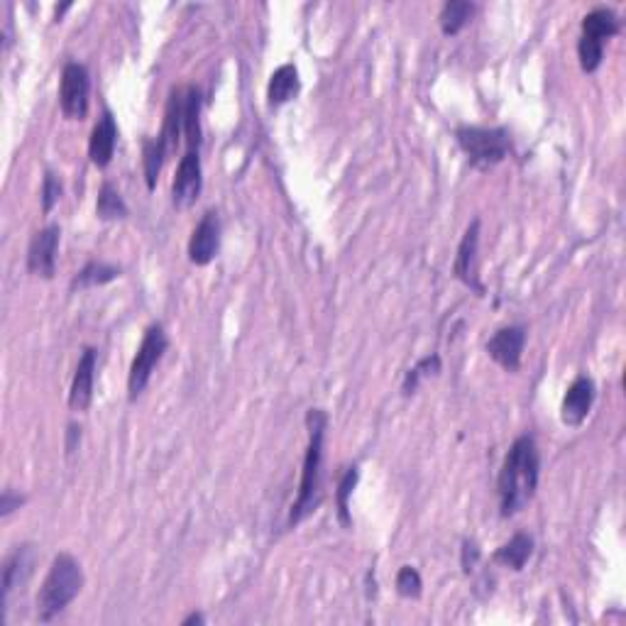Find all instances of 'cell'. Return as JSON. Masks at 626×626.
I'll return each mask as SVG.
<instances>
[{
    "mask_svg": "<svg viewBox=\"0 0 626 626\" xmlns=\"http://www.w3.org/2000/svg\"><path fill=\"white\" fill-rule=\"evenodd\" d=\"M169 155V145L162 135L155 137V140H145L142 142V169H145V181L147 189L155 191L159 174H162L164 159Z\"/></svg>",
    "mask_w": 626,
    "mask_h": 626,
    "instance_id": "20",
    "label": "cell"
},
{
    "mask_svg": "<svg viewBox=\"0 0 626 626\" xmlns=\"http://www.w3.org/2000/svg\"><path fill=\"white\" fill-rule=\"evenodd\" d=\"M128 203H125L123 196H120V191L115 189V186L111 184V181H106V184L101 186V191H98V201H96V216L101 218V221H125L128 218Z\"/></svg>",
    "mask_w": 626,
    "mask_h": 626,
    "instance_id": "22",
    "label": "cell"
},
{
    "mask_svg": "<svg viewBox=\"0 0 626 626\" xmlns=\"http://www.w3.org/2000/svg\"><path fill=\"white\" fill-rule=\"evenodd\" d=\"M455 140L475 169L497 167L512 150V140L504 128H475L472 125V128H460L455 133Z\"/></svg>",
    "mask_w": 626,
    "mask_h": 626,
    "instance_id": "5",
    "label": "cell"
},
{
    "mask_svg": "<svg viewBox=\"0 0 626 626\" xmlns=\"http://www.w3.org/2000/svg\"><path fill=\"white\" fill-rule=\"evenodd\" d=\"M64 189H62V181H59L57 174L47 172L45 181H42V211L52 213V208L57 206L59 199H62Z\"/></svg>",
    "mask_w": 626,
    "mask_h": 626,
    "instance_id": "27",
    "label": "cell"
},
{
    "mask_svg": "<svg viewBox=\"0 0 626 626\" xmlns=\"http://www.w3.org/2000/svg\"><path fill=\"white\" fill-rule=\"evenodd\" d=\"M96 362L98 350L86 348L79 365L74 370V380L69 389V406L74 411H86L93 402V384H96Z\"/></svg>",
    "mask_w": 626,
    "mask_h": 626,
    "instance_id": "15",
    "label": "cell"
},
{
    "mask_svg": "<svg viewBox=\"0 0 626 626\" xmlns=\"http://www.w3.org/2000/svg\"><path fill=\"white\" fill-rule=\"evenodd\" d=\"M221 247V218L216 211H206L189 238V260L196 267L211 265Z\"/></svg>",
    "mask_w": 626,
    "mask_h": 626,
    "instance_id": "13",
    "label": "cell"
},
{
    "mask_svg": "<svg viewBox=\"0 0 626 626\" xmlns=\"http://www.w3.org/2000/svg\"><path fill=\"white\" fill-rule=\"evenodd\" d=\"M397 592L402 597H406V600H416V597H421V587H424V580H421L419 570L411 568V565H404L402 570L397 573Z\"/></svg>",
    "mask_w": 626,
    "mask_h": 626,
    "instance_id": "26",
    "label": "cell"
},
{
    "mask_svg": "<svg viewBox=\"0 0 626 626\" xmlns=\"http://www.w3.org/2000/svg\"><path fill=\"white\" fill-rule=\"evenodd\" d=\"M25 502H27L25 497H20V494H15L13 490H5L3 497H0V516H3V519H8V516L13 514L15 509L23 507Z\"/></svg>",
    "mask_w": 626,
    "mask_h": 626,
    "instance_id": "29",
    "label": "cell"
},
{
    "mask_svg": "<svg viewBox=\"0 0 626 626\" xmlns=\"http://www.w3.org/2000/svg\"><path fill=\"white\" fill-rule=\"evenodd\" d=\"M477 247H480V218H475L465 230L463 240L458 245V255H455L453 274L470 287L477 294H485V287L477 279Z\"/></svg>",
    "mask_w": 626,
    "mask_h": 626,
    "instance_id": "14",
    "label": "cell"
},
{
    "mask_svg": "<svg viewBox=\"0 0 626 626\" xmlns=\"http://www.w3.org/2000/svg\"><path fill=\"white\" fill-rule=\"evenodd\" d=\"M524 345H526V328L507 326V328H499V331L487 340L485 350L499 367H504L507 372H516L521 367V358H524Z\"/></svg>",
    "mask_w": 626,
    "mask_h": 626,
    "instance_id": "11",
    "label": "cell"
},
{
    "mask_svg": "<svg viewBox=\"0 0 626 626\" xmlns=\"http://www.w3.org/2000/svg\"><path fill=\"white\" fill-rule=\"evenodd\" d=\"M595 397H597L595 380L587 375H580L578 380L570 384L568 392H565L563 404H560V421L570 428H580L585 424L587 416H590Z\"/></svg>",
    "mask_w": 626,
    "mask_h": 626,
    "instance_id": "12",
    "label": "cell"
},
{
    "mask_svg": "<svg viewBox=\"0 0 626 626\" xmlns=\"http://www.w3.org/2000/svg\"><path fill=\"white\" fill-rule=\"evenodd\" d=\"M89 93V69L79 62H69L62 71V81H59V108H62L64 118L84 120L89 115Z\"/></svg>",
    "mask_w": 626,
    "mask_h": 626,
    "instance_id": "7",
    "label": "cell"
},
{
    "mask_svg": "<svg viewBox=\"0 0 626 626\" xmlns=\"http://www.w3.org/2000/svg\"><path fill=\"white\" fill-rule=\"evenodd\" d=\"M81 587H84L81 563L71 553H59L52 560V568H49L40 595H37V619L47 624L59 617L79 597Z\"/></svg>",
    "mask_w": 626,
    "mask_h": 626,
    "instance_id": "3",
    "label": "cell"
},
{
    "mask_svg": "<svg viewBox=\"0 0 626 626\" xmlns=\"http://www.w3.org/2000/svg\"><path fill=\"white\" fill-rule=\"evenodd\" d=\"M619 35V18L614 10L597 8L582 18V35L578 42L580 69L585 74H595L604 62V45Z\"/></svg>",
    "mask_w": 626,
    "mask_h": 626,
    "instance_id": "4",
    "label": "cell"
},
{
    "mask_svg": "<svg viewBox=\"0 0 626 626\" xmlns=\"http://www.w3.org/2000/svg\"><path fill=\"white\" fill-rule=\"evenodd\" d=\"M79 441H81V428L76 424H71L69 426V438H67V453L69 455L74 453L76 446H79Z\"/></svg>",
    "mask_w": 626,
    "mask_h": 626,
    "instance_id": "30",
    "label": "cell"
},
{
    "mask_svg": "<svg viewBox=\"0 0 626 626\" xmlns=\"http://www.w3.org/2000/svg\"><path fill=\"white\" fill-rule=\"evenodd\" d=\"M120 277V267L106 265V262H89L81 272H76V277L71 279V291L76 289H93L103 287V284L113 282Z\"/></svg>",
    "mask_w": 626,
    "mask_h": 626,
    "instance_id": "23",
    "label": "cell"
},
{
    "mask_svg": "<svg viewBox=\"0 0 626 626\" xmlns=\"http://www.w3.org/2000/svg\"><path fill=\"white\" fill-rule=\"evenodd\" d=\"M203 189V167H201V152L189 150L181 157L177 174H174L172 184V201L177 208H191L199 201Z\"/></svg>",
    "mask_w": 626,
    "mask_h": 626,
    "instance_id": "10",
    "label": "cell"
},
{
    "mask_svg": "<svg viewBox=\"0 0 626 626\" xmlns=\"http://www.w3.org/2000/svg\"><path fill=\"white\" fill-rule=\"evenodd\" d=\"M37 568V548L32 543H23V546L15 548L3 563V614L8 609L10 597L13 592H23L30 582L32 575H35Z\"/></svg>",
    "mask_w": 626,
    "mask_h": 626,
    "instance_id": "8",
    "label": "cell"
},
{
    "mask_svg": "<svg viewBox=\"0 0 626 626\" xmlns=\"http://www.w3.org/2000/svg\"><path fill=\"white\" fill-rule=\"evenodd\" d=\"M472 15H475V3H468V0H450V3L443 5L441 15H438V25H441L443 35L453 37L470 23Z\"/></svg>",
    "mask_w": 626,
    "mask_h": 626,
    "instance_id": "21",
    "label": "cell"
},
{
    "mask_svg": "<svg viewBox=\"0 0 626 626\" xmlns=\"http://www.w3.org/2000/svg\"><path fill=\"white\" fill-rule=\"evenodd\" d=\"M460 563H463V573L470 575L472 570L480 563V548H477L475 541H465L463 543V556H460Z\"/></svg>",
    "mask_w": 626,
    "mask_h": 626,
    "instance_id": "28",
    "label": "cell"
},
{
    "mask_svg": "<svg viewBox=\"0 0 626 626\" xmlns=\"http://www.w3.org/2000/svg\"><path fill=\"white\" fill-rule=\"evenodd\" d=\"M531 556H534V538L529 534H514L507 543H502V546L494 551L492 560L497 565H504V568H512L519 573V570H524V565L529 563Z\"/></svg>",
    "mask_w": 626,
    "mask_h": 626,
    "instance_id": "18",
    "label": "cell"
},
{
    "mask_svg": "<svg viewBox=\"0 0 626 626\" xmlns=\"http://www.w3.org/2000/svg\"><path fill=\"white\" fill-rule=\"evenodd\" d=\"M306 426H309V446H306L304 468H301V482L296 502L289 512V526H299L301 521L309 519L321 504V480H323V446H326L328 416L326 411L311 409L306 414Z\"/></svg>",
    "mask_w": 626,
    "mask_h": 626,
    "instance_id": "2",
    "label": "cell"
},
{
    "mask_svg": "<svg viewBox=\"0 0 626 626\" xmlns=\"http://www.w3.org/2000/svg\"><path fill=\"white\" fill-rule=\"evenodd\" d=\"M191 624H203V614H189V617L184 619V622H181V626H191Z\"/></svg>",
    "mask_w": 626,
    "mask_h": 626,
    "instance_id": "31",
    "label": "cell"
},
{
    "mask_svg": "<svg viewBox=\"0 0 626 626\" xmlns=\"http://www.w3.org/2000/svg\"><path fill=\"white\" fill-rule=\"evenodd\" d=\"M438 372H441V358H438L436 353L416 362V367H411L404 377V387H402L404 397H411V394L419 389L421 380H426V377H431V375H438Z\"/></svg>",
    "mask_w": 626,
    "mask_h": 626,
    "instance_id": "25",
    "label": "cell"
},
{
    "mask_svg": "<svg viewBox=\"0 0 626 626\" xmlns=\"http://www.w3.org/2000/svg\"><path fill=\"white\" fill-rule=\"evenodd\" d=\"M358 480H360V468L358 465H353V468L345 470V475L340 477V482H338V492H336L338 519H340V524L345 526V529H350V526H353V519H350V494H353L355 485H358Z\"/></svg>",
    "mask_w": 626,
    "mask_h": 626,
    "instance_id": "24",
    "label": "cell"
},
{
    "mask_svg": "<svg viewBox=\"0 0 626 626\" xmlns=\"http://www.w3.org/2000/svg\"><path fill=\"white\" fill-rule=\"evenodd\" d=\"M59 225H47L32 235L30 247H27V269L35 277L52 279L57 272V250H59Z\"/></svg>",
    "mask_w": 626,
    "mask_h": 626,
    "instance_id": "9",
    "label": "cell"
},
{
    "mask_svg": "<svg viewBox=\"0 0 626 626\" xmlns=\"http://www.w3.org/2000/svg\"><path fill=\"white\" fill-rule=\"evenodd\" d=\"M301 91V79L299 69L294 64H282L272 76H269L267 84V103L269 108H282L284 103L294 101Z\"/></svg>",
    "mask_w": 626,
    "mask_h": 626,
    "instance_id": "17",
    "label": "cell"
},
{
    "mask_svg": "<svg viewBox=\"0 0 626 626\" xmlns=\"http://www.w3.org/2000/svg\"><path fill=\"white\" fill-rule=\"evenodd\" d=\"M184 140L186 152H201V91L196 86L184 91Z\"/></svg>",
    "mask_w": 626,
    "mask_h": 626,
    "instance_id": "19",
    "label": "cell"
},
{
    "mask_svg": "<svg viewBox=\"0 0 626 626\" xmlns=\"http://www.w3.org/2000/svg\"><path fill=\"white\" fill-rule=\"evenodd\" d=\"M115 145H118V125H115L111 111H103L89 137V157L93 167L106 169L113 162Z\"/></svg>",
    "mask_w": 626,
    "mask_h": 626,
    "instance_id": "16",
    "label": "cell"
},
{
    "mask_svg": "<svg viewBox=\"0 0 626 626\" xmlns=\"http://www.w3.org/2000/svg\"><path fill=\"white\" fill-rule=\"evenodd\" d=\"M538 475H541V453L534 436H519L499 470V514L504 519L519 514L534 499Z\"/></svg>",
    "mask_w": 626,
    "mask_h": 626,
    "instance_id": "1",
    "label": "cell"
},
{
    "mask_svg": "<svg viewBox=\"0 0 626 626\" xmlns=\"http://www.w3.org/2000/svg\"><path fill=\"white\" fill-rule=\"evenodd\" d=\"M167 348H169L167 331H164L162 323H152V326L145 331V336H142V343H140V348H137L133 365H130V372H128L130 402H135V399L145 392L147 384H150L152 380V375H155V367L159 365V360L164 358Z\"/></svg>",
    "mask_w": 626,
    "mask_h": 626,
    "instance_id": "6",
    "label": "cell"
}]
</instances>
